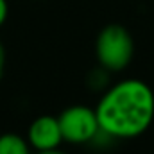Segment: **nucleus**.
Here are the masks:
<instances>
[{
    "mask_svg": "<svg viewBox=\"0 0 154 154\" xmlns=\"http://www.w3.org/2000/svg\"><path fill=\"white\" fill-rule=\"evenodd\" d=\"M93 109L102 134L116 140L138 138L154 120V91L140 79H124L102 93Z\"/></svg>",
    "mask_w": 154,
    "mask_h": 154,
    "instance_id": "1",
    "label": "nucleus"
},
{
    "mask_svg": "<svg viewBox=\"0 0 154 154\" xmlns=\"http://www.w3.org/2000/svg\"><path fill=\"white\" fill-rule=\"evenodd\" d=\"M95 56L99 66L108 72H122L134 56V41L131 32L118 23L106 25L95 39Z\"/></svg>",
    "mask_w": 154,
    "mask_h": 154,
    "instance_id": "2",
    "label": "nucleus"
},
{
    "mask_svg": "<svg viewBox=\"0 0 154 154\" xmlns=\"http://www.w3.org/2000/svg\"><path fill=\"white\" fill-rule=\"evenodd\" d=\"M57 120H59L63 142H68L74 145L90 143L97 140L99 134H102L95 109L88 106H81V104L70 106L57 116Z\"/></svg>",
    "mask_w": 154,
    "mask_h": 154,
    "instance_id": "3",
    "label": "nucleus"
},
{
    "mask_svg": "<svg viewBox=\"0 0 154 154\" xmlns=\"http://www.w3.org/2000/svg\"><path fill=\"white\" fill-rule=\"evenodd\" d=\"M27 142L36 152L59 149V145L63 143V134L57 116L41 115L34 118L27 129Z\"/></svg>",
    "mask_w": 154,
    "mask_h": 154,
    "instance_id": "4",
    "label": "nucleus"
},
{
    "mask_svg": "<svg viewBox=\"0 0 154 154\" xmlns=\"http://www.w3.org/2000/svg\"><path fill=\"white\" fill-rule=\"evenodd\" d=\"M31 145L27 138L16 133L0 134V154H31Z\"/></svg>",
    "mask_w": 154,
    "mask_h": 154,
    "instance_id": "5",
    "label": "nucleus"
},
{
    "mask_svg": "<svg viewBox=\"0 0 154 154\" xmlns=\"http://www.w3.org/2000/svg\"><path fill=\"white\" fill-rule=\"evenodd\" d=\"M7 14H9V4H7V0H0V27L5 23Z\"/></svg>",
    "mask_w": 154,
    "mask_h": 154,
    "instance_id": "6",
    "label": "nucleus"
},
{
    "mask_svg": "<svg viewBox=\"0 0 154 154\" xmlns=\"http://www.w3.org/2000/svg\"><path fill=\"white\" fill-rule=\"evenodd\" d=\"M4 70H5V48L0 41V79L4 75Z\"/></svg>",
    "mask_w": 154,
    "mask_h": 154,
    "instance_id": "7",
    "label": "nucleus"
},
{
    "mask_svg": "<svg viewBox=\"0 0 154 154\" xmlns=\"http://www.w3.org/2000/svg\"><path fill=\"white\" fill-rule=\"evenodd\" d=\"M38 154H66V152H63L59 149H54V151H45V152H38Z\"/></svg>",
    "mask_w": 154,
    "mask_h": 154,
    "instance_id": "8",
    "label": "nucleus"
}]
</instances>
